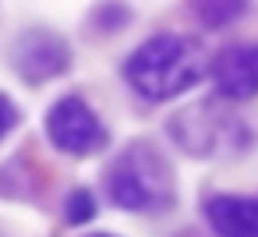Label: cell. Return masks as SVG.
<instances>
[{"label": "cell", "instance_id": "6da1fadb", "mask_svg": "<svg viewBox=\"0 0 258 237\" xmlns=\"http://www.w3.org/2000/svg\"><path fill=\"white\" fill-rule=\"evenodd\" d=\"M120 78L142 103L166 106L209 78V57L195 36L152 32L124 57Z\"/></svg>", "mask_w": 258, "mask_h": 237}, {"label": "cell", "instance_id": "7a4b0ae2", "mask_svg": "<svg viewBox=\"0 0 258 237\" xmlns=\"http://www.w3.org/2000/svg\"><path fill=\"white\" fill-rule=\"evenodd\" d=\"M99 184L106 202L131 216H159L177 202V170L149 138H135L131 145L117 149L106 159Z\"/></svg>", "mask_w": 258, "mask_h": 237}, {"label": "cell", "instance_id": "3957f363", "mask_svg": "<svg viewBox=\"0 0 258 237\" xmlns=\"http://www.w3.org/2000/svg\"><path fill=\"white\" fill-rule=\"evenodd\" d=\"M166 135L177 149L198 159H216L230 152H247L251 145V128L244 124L240 113H233V103L212 99L187 106L166 121Z\"/></svg>", "mask_w": 258, "mask_h": 237}, {"label": "cell", "instance_id": "277c9868", "mask_svg": "<svg viewBox=\"0 0 258 237\" xmlns=\"http://www.w3.org/2000/svg\"><path fill=\"white\" fill-rule=\"evenodd\" d=\"M43 135H46L50 149L68 159H96V156L110 152V142H113L103 113L82 92H64L46 106Z\"/></svg>", "mask_w": 258, "mask_h": 237}, {"label": "cell", "instance_id": "5b68a950", "mask_svg": "<svg viewBox=\"0 0 258 237\" xmlns=\"http://www.w3.org/2000/svg\"><path fill=\"white\" fill-rule=\"evenodd\" d=\"M71 68H75V46L53 29L36 25V29L18 32V39L11 43V71L29 89L50 85L64 78Z\"/></svg>", "mask_w": 258, "mask_h": 237}, {"label": "cell", "instance_id": "8992f818", "mask_svg": "<svg viewBox=\"0 0 258 237\" xmlns=\"http://www.w3.org/2000/svg\"><path fill=\"white\" fill-rule=\"evenodd\" d=\"M209 85L223 103L258 99V39H233L209 57Z\"/></svg>", "mask_w": 258, "mask_h": 237}, {"label": "cell", "instance_id": "52a82bcc", "mask_svg": "<svg viewBox=\"0 0 258 237\" xmlns=\"http://www.w3.org/2000/svg\"><path fill=\"white\" fill-rule=\"evenodd\" d=\"M198 212L212 237H258V195L254 191H209Z\"/></svg>", "mask_w": 258, "mask_h": 237}, {"label": "cell", "instance_id": "ba28073f", "mask_svg": "<svg viewBox=\"0 0 258 237\" xmlns=\"http://www.w3.org/2000/svg\"><path fill=\"white\" fill-rule=\"evenodd\" d=\"M187 11L202 32H226L247 18L251 0H187Z\"/></svg>", "mask_w": 258, "mask_h": 237}, {"label": "cell", "instance_id": "9c48e42d", "mask_svg": "<svg viewBox=\"0 0 258 237\" xmlns=\"http://www.w3.org/2000/svg\"><path fill=\"white\" fill-rule=\"evenodd\" d=\"M131 22H135V11L127 0H99V4H92V11L85 18V29L96 39H110V36L127 32Z\"/></svg>", "mask_w": 258, "mask_h": 237}, {"label": "cell", "instance_id": "30bf717a", "mask_svg": "<svg viewBox=\"0 0 258 237\" xmlns=\"http://www.w3.org/2000/svg\"><path fill=\"white\" fill-rule=\"evenodd\" d=\"M96 216H99V195L92 188L78 184L64 195V223L68 226H89Z\"/></svg>", "mask_w": 258, "mask_h": 237}, {"label": "cell", "instance_id": "8fae6325", "mask_svg": "<svg viewBox=\"0 0 258 237\" xmlns=\"http://www.w3.org/2000/svg\"><path fill=\"white\" fill-rule=\"evenodd\" d=\"M18 128H22V106L8 92H0V145H4Z\"/></svg>", "mask_w": 258, "mask_h": 237}, {"label": "cell", "instance_id": "7c38bea8", "mask_svg": "<svg viewBox=\"0 0 258 237\" xmlns=\"http://www.w3.org/2000/svg\"><path fill=\"white\" fill-rule=\"evenodd\" d=\"M82 237H120V233H110V230H92V233H82Z\"/></svg>", "mask_w": 258, "mask_h": 237}]
</instances>
